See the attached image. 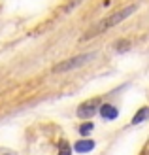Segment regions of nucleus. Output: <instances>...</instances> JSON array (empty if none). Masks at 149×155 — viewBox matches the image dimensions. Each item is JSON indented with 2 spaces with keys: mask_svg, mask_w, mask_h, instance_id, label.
<instances>
[{
  "mask_svg": "<svg viewBox=\"0 0 149 155\" xmlns=\"http://www.w3.org/2000/svg\"><path fill=\"white\" fill-rule=\"evenodd\" d=\"M95 59V53H83V55H77V57H72V59H66L59 63L57 66L53 68V72H68V70H74V68H79L83 64H87L89 61Z\"/></svg>",
  "mask_w": 149,
  "mask_h": 155,
  "instance_id": "1",
  "label": "nucleus"
},
{
  "mask_svg": "<svg viewBox=\"0 0 149 155\" xmlns=\"http://www.w3.org/2000/svg\"><path fill=\"white\" fill-rule=\"evenodd\" d=\"M136 10H138V6H136V4H132V6H125L123 10L112 13L109 17H106L104 21H100V23H102V27H104V30H108V28H112V27H115V25H119V23H123L127 17H130V15L134 13Z\"/></svg>",
  "mask_w": 149,
  "mask_h": 155,
  "instance_id": "2",
  "label": "nucleus"
},
{
  "mask_svg": "<svg viewBox=\"0 0 149 155\" xmlns=\"http://www.w3.org/2000/svg\"><path fill=\"white\" fill-rule=\"evenodd\" d=\"M96 112H98L96 100H89V102L79 104V108H77V117H81V119H91Z\"/></svg>",
  "mask_w": 149,
  "mask_h": 155,
  "instance_id": "3",
  "label": "nucleus"
},
{
  "mask_svg": "<svg viewBox=\"0 0 149 155\" xmlns=\"http://www.w3.org/2000/svg\"><path fill=\"white\" fill-rule=\"evenodd\" d=\"M98 112L102 115V119H108V121H112V119H117V115H119V110L113 106V104H102L98 108Z\"/></svg>",
  "mask_w": 149,
  "mask_h": 155,
  "instance_id": "4",
  "label": "nucleus"
},
{
  "mask_svg": "<svg viewBox=\"0 0 149 155\" xmlns=\"http://www.w3.org/2000/svg\"><path fill=\"white\" fill-rule=\"evenodd\" d=\"M91 150H95V142L89 140V138H83V140H77L74 144V151L76 153H87Z\"/></svg>",
  "mask_w": 149,
  "mask_h": 155,
  "instance_id": "5",
  "label": "nucleus"
},
{
  "mask_svg": "<svg viewBox=\"0 0 149 155\" xmlns=\"http://www.w3.org/2000/svg\"><path fill=\"white\" fill-rule=\"evenodd\" d=\"M149 117V106H144V108H140V110L136 112V115H134V117H132V125H140V123H142V121H145Z\"/></svg>",
  "mask_w": 149,
  "mask_h": 155,
  "instance_id": "6",
  "label": "nucleus"
},
{
  "mask_svg": "<svg viewBox=\"0 0 149 155\" xmlns=\"http://www.w3.org/2000/svg\"><path fill=\"white\" fill-rule=\"evenodd\" d=\"M91 130H92V123H83V125L79 127V134L81 136H87Z\"/></svg>",
  "mask_w": 149,
  "mask_h": 155,
  "instance_id": "7",
  "label": "nucleus"
},
{
  "mask_svg": "<svg viewBox=\"0 0 149 155\" xmlns=\"http://www.w3.org/2000/svg\"><path fill=\"white\" fill-rule=\"evenodd\" d=\"M59 155H72V148L68 146V142H60V151Z\"/></svg>",
  "mask_w": 149,
  "mask_h": 155,
  "instance_id": "8",
  "label": "nucleus"
},
{
  "mask_svg": "<svg viewBox=\"0 0 149 155\" xmlns=\"http://www.w3.org/2000/svg\"><path fill=\"white\" fill-rule=\"evenodd\" d=\"M127 45H128V42H127V40H119V42H115V49L125 51V49H127Z\"/></svg>",
  "mask_w": 149,
  "mask_h": 155,
  "instance_id": "9",
  "label": "nucleus"
},
{
  "mask_svg": "<svg viewBox=\"0 0 149 155\" xmlns=\"http://www.w3.org/2000/svg\"><path fill=\"white\" fill-rule=\"evenodd\" d=\"M79 2H81V0H72V2H70V4H68V6L64 8V12H70V10H72V8H76V6L79 4Z\"/></svg>",
  "mask_w": 149,
  "mask_h": 155,
  "instance_id": "10",
  "label": "nucleus"
}]
</instances>
